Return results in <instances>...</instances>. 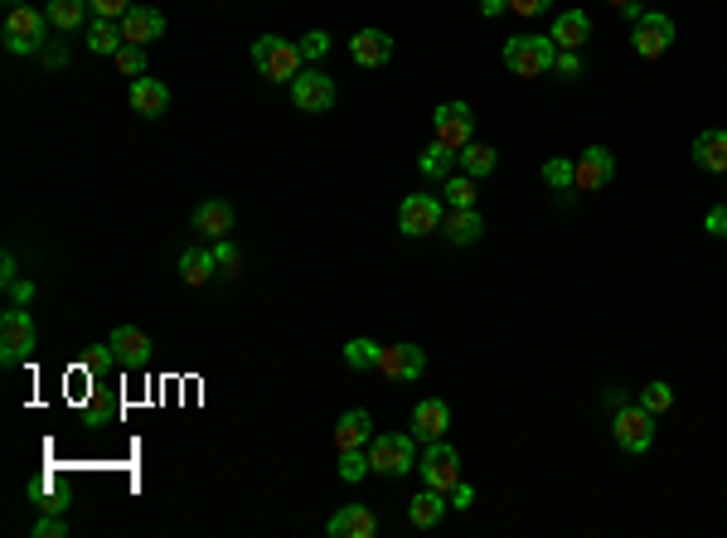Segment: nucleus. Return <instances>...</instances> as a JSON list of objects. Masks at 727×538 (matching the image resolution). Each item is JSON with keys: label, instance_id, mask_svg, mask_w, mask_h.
Returning <instances> with one entry per match:
<instances>
[{"label": "nucleus", "instance_id": "obj_36", "mask_svg": "<svg viewBox=\"0 0 727 538\" xmlns=\"http://www.w3.org/2000/svg\"><path fill=\"white\" fill-rule=\"evenodd\" d=\"M112 59H117V68H122L127 78H141V73H146V49H141V44H122Z\"/></svg>", "mask_w": 727, "mask_h": 538}, {"label": "nucleus", "instance_id": "obj_30", "mask_svg": "<svg viewBox=\"0 0 727 538\" xmlns=\"http://www.w3.org/2000/svg\"><path fill=\"white\" fill-rule=\"evenodd\" d=\"M422 175H427V180H446V175H456V151L442 146V141H432V146L422 151Z\"/></svg>", "mask_w": 727, "mask_h": 538}, {"label": "nucleus", "instance_id": "obj_15", "mask_svg": "<svg viewBox=\"0 0 727 538\" xmlns=\"http://www.w3.org/2000/svg\"><path fill=\"white\" fill-rule=\"evenodd\" d=\"M107 345L117 349V364H122V369H146V364H151V335L136 330V325H117Z\"/></svg>", "mask_w": 727, "mask_h": 538}, {"label": "nucleus", "instance_id": "obj_33", "mask_svg": "<svg viewBox=\"0 0 727 538\" xmlns=\"http://www.w3.org/2000/svg\"><path fill=\"white\" fill-rule=\"evenodd\" d=\"M379 349L383 345H374V340H349V345H345V364H349V369H374V364H379Z\"/></svg>", "mask_w": 727, "mask_h": 538}, {"label": "nucleus", "instance_id": "obj_34", "mask_svg": "<svg viewBox=\"0 0 727 538\" xmlns=\"http://www.w3.org/2000/svg\"><path fill=\"white\" fill-rule=\"evenodd\" d=\"M640 408H650L655 417H660V412H669V408H674V388L655 379L650 388H640Z\"/></svg>", "mask_w": 727, "mask_h": 538}, {"label": "nucleus", "instance_id": "obj_6", "mask_svg": "<svg viewBox=\"0 0 727 538\" xmlns=\"http://www.w3.org/2000/svg\"><path fill=\"white\" fill-rule=\"evenodd\" d=\"M44 25H49L44 10L10 5V15H5V49L10 54H44Z\"/></svg>", "mask_w": 727, "mask_h": 538}, {"label": "nucleus", "instance_id": "obj_1", "mask_svg": "<svg viewBox=\"0 0 727 538\" xmlns=\"http://www.w3.org/2000/svg\"><path fill=\"white\" fill-rule=\"evenodd\" d=\"M558 59V44L548 39V34H514L505 39V68L514 78H538V73H548Z\"/></svg>", "mask_w": 727, "mask_h": 538}, {"label": "nucleus", "instance_id": "obj_38", "mask_svg": "<svg viewBox=\"0 0 727 538\" xmlns=\"http://www.w3.org/2000/svg\"><path fill=\"white\" fill-rule=\"evenodd\" d=\"M214 262H219V277H238V262H243V257H238V248H233L228 238H219V243H214Z\"/></svg>", "mask_w": 727, "mask_h": 538}, {"label": "nucleus", "instance_id": "obj_47", "mask_svg": "<svg viewBox=\"0 0 727 538\" xmlns=\"http://www.w3.org/2000/svg\"><path fill=\"white\" fill-rule=\"evenodd\" d=\"M471 500H475V490L466 485V480H456V490H451V505H456V509H471Z\"/></svg>", "mask_w": 727, "mask_h": 538}, {"label": "nucleus", "instance_id": "obj_18", "mask_svg": "<svg viewBox=\"0 0 727 538\" xmlns=\"http://www.w3.org/2000/svg\"><path fill=\"white\" fill-rule=\"evenodd\" d=\"M127 97H131V112H136V117H165V112H170V88H165L160 78H146V73L131 78Z\"/></svg>", "mask_w": 727, "mask_h": 538}, {"label": "nucleus", "instance_id": "obj_31", "mask_svg": "<svg viewBox=\"0 0 727 538\" xmlns=\"http://www.w3.org/2000/svg\"><path fill=\"white\" fill-rule=\"evenodd\" d=\"M442 194H446V204H451V209H475V175H466V170L446 175Z\"/></svg>", "mask_w": 727, "mask_h": 538}, {"label": "nucleus", "instance_id": "obj_51", "mask_svg": "<svg viewBox=\"0 0 727 538\" xmlns=\"http://www.w3.org/2000/svg\"><path fill=\"white\" fill-rule=\"evenodd\" d=\"M611 5H621V10H626V5H631V0H611Z\"/></svg>", "mask_w": 727, "mask_h": 538}, {"label": "nucleus", "instance_id": "obj_28", "mask_svg": "<svg viewBox=\"0 0 727 538\" xmlns=\"http://www.w3.org/2000/svg\"><path fill=\"white\" fill-rule=\"evenodd\" d=\"M122 44H127L122 20H102V15H93V25H88V49H93V54H117Z\"/></svg>", "mask_w": 727, "mask_h": 538}, {"label": "nucleus", "instance_id": "obj_22", "mask_svg": "<svg viewBox=\"0 0 727 538\" xmlns=\"http://www.w3.org/2000/svg\"><path fill=\"white\" fill-rule=\"evenodd\" d=\"M558 49H582L587 39H592V20H587V10H563L558 20H553V34H548Z\"/></svg>", "mask_w": 727, "mask_h": 538}, {"label": "nucleus", "instance_id": "obj_21", "mask_svg": "<svg viewBox=\"0 0 727 538\" xmlns=\"http://www.w3.org/2000/svg\"><path fill=\"white\" fill-rule=\"evenodd\" d=\"M442 233H446V243L471 248V243H480V233H485V214L480 209H451L442 219Z\"/></svg>", "mask_w": 727, "mask_h": 538}, {"label": "nucleus", "instance_id": "obj_9", "mask_svg": "<svg viewBox=\"0 0 727 538\" xmlns=\"http://www.w3.org/2000/svg\"><path fill=\"white\" fill-rule=\"evenodd\" d=\"M291 102H296L301 112H330V107H335V78H330L325 68H301V73L291 78Z\"/></svg>", "mask_w": 727, "mask_h": 538}, {"label": "nucleus", "instance_id": "obj_25", "mask_svg": "<svg viewBox=\"0 0 727 538\" xmlns=\"http://www.w3.org/2000/svg\"><path fill=\"white\" fill-rule=\"evenodd\" d=\"M442 514H446V500H442V490H422V495H412V505H408V519H412V529H437L442 524Z\"/></svg>", "mask_w": 727, "mask_h": 538}, {"label": "nucleus", "instance_id": "obj_24", "mask_svg": "<svg viewBox=\"0 0 727 538\" xmlns=\"http://www.w3.org/2000/svg\"><path fill=\"white\" fill-rule=\"evenodd\" d=\"M374 442V417L364 408H354L340 417V427H335V446L340 451H359V446H369Z\"/></svg>", "mask_w": 727, "mask_h": 538}, {"label": "nucleus", "instance_id": "obj_17", "mask_svg": "<svg viewBox=\"0 0 727 538\" xmlns=\"http://www.w3.org/2000/svg\"><path fill=\"white\" fill-rule=\"evenodd\" d=\"M122 34H127V44H156L160 34H165V15H160L156 5H131L127 15H122Z\"/></svg>", "mask_w": 727, "mask_h": 538}, {"label": "nucleus", "instance_id": "obj_11", "mask_svg": "<svg viewBox=\"0 0 727 538\" xmlns=\"http://www.w3.org/2000/svg\"><path fill=\"white\" fill-rule=\"evenodd\" d=\"M432 127H437V141L451 146V151H461V146L475 141V117H471L466 102H442V107L432 112Z\"/></svg>", "mask_w": 727, "mask_h": 538}, {"label": "nucleus", "instance_id": "obj_10", "mask_svg": "<svg viewBox=\"0 0 727 538\" xmlns=\"http://www.w3.org/2000/svg\"><path fill=\"white\" fill-rule=\"evenodd\" d=\"M669 44H674V20H669V15L650 10V15L635 20L631 49L640 54V59H660V54H669Z\"/></svg>", "mask_w": 727, "mask_h": 538}, {"label": "nucleus", "instance_id": "obj_42", "mask_svg": "<svg viewBox=\"0 0 727 538\" xmlns=\"http://www.w3.org/2000/svg\"><path fill=\"white\" fill-rule=\"evenodd\" d=\"M112 417H117V408L107 403V393H97L93 408H88V427H102V422H112Z\"/></svg>", "mask_w": 727, "mask_h": 538}, {"label": "nucleus", "instance_id": "obj_50", "mask_svg": "<svg viewBox=\"0 0 727 538\" xmlns=\"http://www.w3.org/2000/svg\"><path fill=\"white\" fill-rule=\"evenodd\" d=\"M509 10V0H480V15H485V20H495V15H505Z\"/></svg>", "mask_w": 727, "mask_h": 538}, {"label": "nucleus", "instance_id": "obj_43", "mask_svg": "<svg viewBox=\"0 0 727 538\" xmlns=\"http://www.w3.org/2000/svg\"><path fill=\"white\" fill-rule=\"evenodd\" d=\"M64 534H68V524L59 514H44V519L34 524V538H64Z\"/></svg>", "mask_w": 727, "mask_h": 538}, {"label": "nucleus", "instance_id": "obj_8", "mask_svg": "<svg viewBox=\"0 0 727 538\" xmlns=\"http://www.w3.org/2000/svg\"><path fill=\"white\" fill-rule=\"evenodd\" d=\"M442 199L437 194H408L403 204H398V228L408 233V238H427V233H442Z\"/></svg>", "mask_w": 727, "mask_h": 538}, {"label": "nucleus", "instance_id": "obj_12", "mask_svg": "<svg viewBox=\"0 0 727 538\" xmlns=\"http://www.w3.org/2000/svg\"><path fill=\"white\" fill-rule=\"evenodd\" d=\"M616 180V156L606 151V146H587L582 156H577V175H572V190H606Z\"/></svg>", "mask_w": 727, "mask_h": 538}, {"label": "nucleus", "instance_id": "obj_14", "mask_svg": "<svg viewBox=\"0 0 727 538\" xmlns=\"http://www.w3.org/2000/svg\"><path fill=\"white\" fill-rule=\"evenodd\" d=\"M325 534L330 538H374L379 534V514L369 505H345L340 514H330Z\"/></svg>", "mask_w": 727, "mask_h": 538}, {"label": "nucleus", "instance_id": "obj_29", "mask_svg": "<svg viewBox=\"0 0 727 538\" xmlns=\"http://www.w3.org/2000/svg\"><path fill=\"white\" fill-rule=\"evenodd\" d=\"M495 165H500V156H495V146H480V141H471V146H461L456 151V170H466V175H495Z\"/></svg>", "mask_w": 727, "mask_h": 538}, {"label": "nucleus", "instance_id": "obj_44", "mask_svg": "<svg viewBox=\"0 0 727 538\" xmlns=\"http://www.w3.org/2000/svg\"><path fill=\"white\" fill-rule=\"evenodd\" d=\"M509 10L524 15V20H534V15H548L553 10V0H509Z\"/></svg>", "mask_w": 727, "mask_h": 538}, {"label": "nucleus", "instance_id": "obj_16", "mask_svg": "<svg viewBox=\"0 0 727 538\" xmlns=\"http://www.w3.org/2000/svg\"><path fill=\"white\" fill-rule=\"evenodd\" d=\"M446 427H451V408H446L442 398H422L412 408V437L417 442H442Z\"/></svg>", "mask_w": 727, "mask_h": 538}, {"label": "nucleus", "instance_id": "obj_3", "mask_svg": "<svg viewBox=\"0 0 727 538\" xmlns=\"http://www.w3.org/2000/svg\"><path fill=\"white\" fill-rule=\"evenodd\" d=\"M611 437H616L621 451H631V456L650 451V442H655V412L640 408V403H621L616 417H611Z\"/></svg>", "mask_w": 727, "mask_h": 538}, {"label": "nucleus", "instance_id": "obj_26", "mask_svg": "<svg viewBox=\"0 0 727 538\" xmlns=\"http://www.w3.org/2000/svg\"><path fill=\"white\" fill-rule=\"evenodd\" d=\"M180 277H185V286H209L219 277V262H214V253H204V248H185L180 253Z\"/></svg>", "mask_w": 727, "mask_h": 538}, {"label": "nucleus", "instance_id": "obj_46", "mask_svg": "<svg viewBox=\"0 0 727 538\" xmlns=\"http://www.w3.org/2000/svg\"><path fill=\"white\" fill-rule=\"evenodd\" d=\"M703 228H708L713 238H727V204H718V209H708V219H703Z\"/></svg>", "mask_w": 727, "mask_h": 538}, {"label": "nucleus", "instance_id": "obj_45", "mask_svg": "<svg viewBox=\"0 0 727 538\" xmlns=\"http://www.w3.org/2000/svg\"><path fill=\"white\" fill-rule=\"evenodd\" d=\"M5 291H10V306H30L34 301V282H25V277H15Z\"/></svg>", "mask_w": 727, "mask_h": 538}, {"label": "nucleus", "instance_id": "obj_7", "mask_svg": "<svg viewBox=\"0 0 727 538\" xmlns=\"http://www.w3.org/2000/svg\"><path fill=\"white\" fill-rule=\"evenodd\" d=\"M417 471H422V485H432V490L446 495V490H456V480H461V456H456L451 442H427Z\"/></svg>", "mask_w": 727, "mask_h": 538}, {"label": "nucleus", "instance_id": "obj_4", "mask_svg": "<svg viewBox=\"0 0 727 538\" xmlns=\"http://www.w3.org/2000/svg\"><path fill=\"white\" fill-rule=\"evenodd\" d=\"M369 466L379 475H408L417 471V437L412 432H388L369 442Z\"/></svg>", "mask_w": 727, "mask_h": 538}, {"label": "nucleus", "instance_id": "obj_27", "mask_svg": "<svg viewBox=\"0 0 727 538\" xmlns=\"http://www.w3.org/2000/svg\"><path fill=\"white\" fill-rule=\"evenodd\" d=\"M88 0H44V15H49V25L54 30H64V34H73L83 20H88Z\"/></svg>", "mask_w": 727, "mask_h": 538}, {"label": "nucleus", "instance_id": "obj_41", "mask_svg": "<svg viewBox=\"0 0 727 538\" xmlns=\"http://www.w3.org/2000/svg\"><path fill=\"white\" fill-rule=\"evenodd\" d=\"M93 5V15H102V20H122L131 10V0H88Z\"/></svg>", "mask_w": 727, "mask_h": 538}, {"label": "nucleus", "instance_id": "obj_19", "mask_svg": "<svg viewBox=\"0 0 727 538\" xmlns=\"http://www.w3.org/2000/svg\"><path fill=\"white\" fill-rule=\"evenodd\" d=\"M349 54H354V64L359 68H383L393 59V39L383 30H359L349 39Z\"/></svg>", "mask_w": 727, "mask_h": 538}, {"label": "nucleus", "instance_id": "obj_20", "mask_svg": "<svg viewBox=\"0 0 727 538\" xmlns=\"http://www.w3.org/2000/svg\"><path fill=\"white\" fill-rule=\"evenodd\" d=\"M694 160H698V170L723 175V170H727V131L723 127L698 131V136H694Z\"/></svg>", "mask_w": 727, "mask_h": 538}, {"label": "nucleus", "instance_id": "obj_39", "mask_svg": "<svg viewBox=\"0 0 727 538\" xmlns=\"http://www.w3.org/2000/svg\"><path fill=\"white\" fill-rule=\"evenodd\" d=\"M325 54H330V34L325 30H311L306 39H301V59H306V64H316V59H325Z\"/></svg>", "mask_w": 727, "mask_h": 538}, {"label": "nucleus", "instance_id": "obj_23", "mask_svg": "<svg viewBox=\"0 0 727 538\" xmlns=\"http://www.w3.org/2000/svg\"><path fill=\"white\" fill-rule=\"evenodd\" d=\"M194 233H204V238H228L233 233V209L223 204V199H204L199 209H194Z\"/></svg>", "mask_w": 727, "mask_h": 538}, {"label": "nucleus", "instance_id": "obj_5", "mask_svg": "<svg viewBox=\"0 0 727 538\" xmlns=\"http://www.w3.org/2000/svg\"><path fill=\"white\" fill-rule=\"evenodd\" d=\"M30 354H34V316L25 306H10V311L0 316V364L15 369V364H25Z\"/></svg>", "mask_w": 727, "mask_h": 538}, {"label": "nucleus", "instance_id": "obj_48", "mask_svg": "<svg viewBox=\"0 0 727 538\" xmlns=\"http://www.w3.org/2000/svg\"><path fill=\"white\" fill-rule=\"evenodd\" d=\"M15 277H20V262H15V253H5V257H0V282L10 286Z\"/></svg>", "mask_w": 727, "mask_h": 538}, {"label": "nucleus", "instance_id": "obj_37", "mask_svg": "<svg viewBox=\"0 0 727 538\" xmlns=\"http://www.w3.org/2000/svg\"><path fill=\"white\" fill-rule=\"evenodd\" d=\"M112 364H117V349L112 345H93L83 354V374H107Z\"/></svg>", "mask_w": 727, "mask_h": 538}, {"label": "nucleus", "instance_id": "obj_35", "mask_svg": "<svg viewBox=\"0 0 727 538\" xmlns=\"http://www.w3.org/2000/svg\"><path fill=\"white\" fill-rule=\"evenodd\" d=\"M572 175H577L572 160H548V165H543V185H548V190H572Z\"/></svg>", "mask_w": 727, "mask_h": 538}, {"label": "nucleus", "instance_id": "obj_32", "mask_svg": "<svg viewBox=\"0 0 727 538\" xmlns=\"http://www.w3.org/2000/svg\"><path fill=\"white\" fill-rule=\"evenodd\" d=\"M369 471H374V466H369V446H359V451H340V480H345V485H359Z\"/></svg>", "mask_w": 727, "mask_h": 538}, {"label": "nucleus", "instance_id": "obj_49", "mask_svg": "<svg viewBox=\"0 0 727 538\" xmlns=\"http://www.w3.org/2000/svg\"><path fill=\"white\" fill-rule=\"evenodd\" d=\"M44 64H49V68H64L68 64V49H64V44H49V49H44Z\"/></svg>", "mask_w": 727, "mask_h": 538}, {"label": "nucleus", "instance_id": "obj_40", "mask_svg": "<svg viewBox=\"0 0 727 538\" xmlns=\"http://www.w3.org/2000/svg\"><path fill=\"white\" fill-rule=\"evenodd\" d=\"M553 73H558V78H582V59H577V49H558Z\"/></svg>", "mask_w": 727, "mask_h": 538}, {"label": "nucleus", "instance_id": "obj_13", "mask_svg": "<svg viewBox=\"0 0 727 538\" xmlns=\"http://www.w3.org/2000/svg\"><path fill=\"white\" fill-rule=\"evenodd\" d=\"M379 369L383 379H393V383H412V379H422V369H427V354L417 345H383L379 349Z\"/></svg>", "mask_w": 727, "mask_h": 538}, {"label": "nucleus", "instance_id": "obj_2", "mask_svg": "<svg viewBox=\"0 0 727 538\" xmlns=\"http://www.w3.org/2000/svg\"><path fill=\"white\" fill-rule=\"evenodd\" d=\"M253 64L262 78H272V83H291L296 73H301V44H291V39H282V34H262V39H253Z\"/></svg>", "mask_w": 727, "mask_h": 538}]
</instances>
